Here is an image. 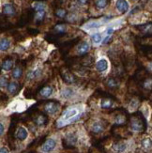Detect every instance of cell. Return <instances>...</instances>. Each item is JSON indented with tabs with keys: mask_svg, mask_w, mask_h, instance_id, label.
<instances>
[{
	"mask_svg": "<svg viewBox=\"0 0 152 153\" xmlns=\"http://www.w3.org/2000/svg\"><path fill=\"white\" fill-rule=\"evenodd\" d=\"M42 74V70L39 67H36L34 69L30 70L27 72L26 78H27L28 80H35V79H38L39 77H41Z\"/></svg>",
	"mask_w": 152,
	"mask_h": 153,
	"instance_id": "cell-8",
	"label": "cell"
},
{
	"mask_svg": "<svg viewBox=\"0 0 152 153\" xmlns=\"http://www.w3.org/2000/svg\"><path fill=\"white\" fill-rule=\"evenodd\" d=\"M19 89H20V85L18 82H16V81L9 82V85L7 86V90H8V92L10 95H15L19 91Z\"/></svg>",
	"mask_w": 152,
	"mask_h": 153,
	"instance_id": "cell-14",
	"label": "cell"
},
{
	"mask_svg": "<svg viewBox=\"0 0 152 153\" xmlns=\"http://www.w3.org/2000/svg\"><path fill=\"white\" fill-rule=\"evenodd\" d=\"M23 74H24V71L22 69V67H20V66H17L14 69L12 70V77L14 79H20L22 76H23Z\"/></svg>",
	"mask_w": 152,
	"mask_h": 153,
	"instance_id": "cell-25",
	"label": "cell"
},
{
	"mask_svg": "<svg viewBox=\"0 0 152 153\" xmlns=\"http://www.w3.org/2000/svg\"><path fill=\"white\" fill-rule=\"evenodd\" d=\"M105 85H106V86L110 89H116V88H118V86H119L120 82H119V80H118L117 78L110 77V78H108L106 80V81H105Z\"/></svg>",
	"mask_w": 152,
	"mask_h": 153,
	"instance_id": "cell-13",
	"label": "cell"
},
{
	"mask_svg": "<svg viewBox=\"0 0 152 153\" xmlns=\"http://www.w3.org/2000/svg\"><path fill=\"white\" fill-rule=\"evenodd\" d=\"M91 41L93 42L94 44L98 45L102 42V36L100 33H94V34L91 36Z\"/></svg>",
	"mask_w": 152,
	"mask_h": 153,
	"instance_id": "cell-27",
	"label": "cell"
},
{
	"mask_svg": "<svg viewBox=\"0 0 152 153\" xmlns=\"http://www.w3.org/2000/svg\"><path fill=\"white\" fill-rule=\"evenodd\" d=\"M4 131H5V127H4V124L0 122V136H1L4 134Z\"/></svg>",
	"mask_w": 152,
	"mask_h": 153,
	"instance_id": "cell-37",
	"label": "cell"
},
{
	"mask_svg": "<svg viewBox=\"0 0 152 153\" xmlns=\"http://www.w3.org/2000/svg\"><path fill=\"white\" fill-rule=\"evenodd\" d=\"M89 50H90V44L87 42H82L77 46V53H78V55H80V56L87 54Z\"/></svg>",
	"mask_w": 152,
	"mask_h": 153,
	"instance_id": "cell-11",
	"label": "cell"
},
{
	"mask_svg": "<svg viewBox=\"0 0 152 153\" xmlns=\"http://www.w3.org/2000/svg\"><path fill=\"white\" fill-rule=\"evenodd\" d=\"M2 11H3V13H4L5 15H8V16H13V15L16 14L15 7L13 6L12 4H10V3L4 4Z\"/></svg>",
	"mask_w": 152,
	"mask_h": 153,
	"instance_id": "cell-10",
	"label": "cell"
},
{
	"mask_svg": "<svg viewBox=\"0 0 152 153\" xmlns=\"http://www.w3.org/2000/svg\"><path fill=\"white\" fill-rule=\"evenodd\" d=\"M75 93L76 92H75L74 88H64L61 90L60 95H61L62 98H64L66 100H69V99L73 98L75 96Z\"/></svg>",
	"mask_w": 152,
	"mask_h": 153,
	"instance_id": "cell-12",
	"label": "cell"
},
{
	"mask_svg": "<svg viewBox=\"0 0 152 153\" xmlns=\"http://www.w3.org/2000/svg\"><path fill=\"white\" fill-rule=\"evenodd\" d=\"M84 107L82 105H74L65 110L60 118L56 122L57 127H63L65 125L71 124L78 120L84 115Z\"/></svg>",
	"mask_w": 152,
	"mask_h": 153,
	"instance_id": "cell-1",
	"label": "cell"
},
{
	"mask_svg": "<svg viewBox=\"0 0 152 153\" xmlns=\"http://www.w3.org/2000/svg\"><path fill=\"white\" fill-rule=\"evenodd\" d=\"M46 14V10H41V11H36V15H35V21L36 22H42L43 21V19Z\"/></svg>",
	"mask_w": 152,
	"mask_h": 153,
	"instance_id": "cell-33",
	"label": "cell"
},
{
	"mask_svg": "<svg viewBox=\"0 0 152 153\" xmlns=\"http://www.w3.org/2000/svg\"><path fill=\"white\" fill-rule=\"evenodd\" d=\"M55 31L58 34H63L66 31H67V25H63V24H60V25H56L55 26Z\"/></svg>",
	"mask_w": 152,
	"mask_h": 153,
	"instance_id": "cell-32",
	"label": "cell"
},
{
	"mask_svg": "<svg viewBox=\"0 0 152 153\" xmlns=\"http://www.w3.org/2000/svg\"><path fill=\"white\" fill-rule=\"evenodd\" d=\"M62 78L63 80L68 84H74L76 83V77L71 74V72L68 71H65L62 72Z\"/></svg>",
	"mask_w": 152,
	"mask_h": 153,
	"instance_id": "cell-16",
	"label": "cell"
},
{
	"mask_svg": "<svg viewBox=\"0 0 152 153\" xmlns=\"http://www.w3.org/2000/svg\"><path fill=\"white\" fill-rule=\"evenodd\" d=\"M0 153H10V152L8 148L2 147V148H0Z\"/></svg>",
	"mask_w": 152,
	"mask_h": 153,
	"instance_id": "cell-36",
	"label": "cell"
},
{
	"mask_svg": "<svg viewBox=\"0 0 152 153\" xmlns=\"http://www.w3.org/2000/svg\"><path fill=\"white\" fill-rule=\"evenodd\" d=\"M77 140H78L77 135L75 134H72V132L68 134L65 137V142L69 146H74L77 143Z\"/></svg>",
	"mask_w": 152,
	"mask_h": 153,
	"instance_id": "cell-19",
	"label": "cell"
},
{
	"mask_svg": "<svg viewBox=\"0 0 152 153\" xmlns=\"http://www.w3.org/2000/svg\"><path fill=\"white\" fill-rule=\"evenodd\" d=\"M12 109L15 110V111H18V112H21V111H24L25 108H26V105L24 102H14L12 103Z\"/></svg>",
	"mask_w": 152,
	"mask_h": 153,
	"instance_id": "cell-24",
	"label": "cell"
},
{
	"mask_svg": "<svg viewBox=\"0 0 152 153\" xmlns=\"http://www.w3.org/2000/svg\"><path fill=\"white\" fill-rule=\"evenodd\" d=\"M134 1H137V0H134Z\"/></svg>",
	"mask_w": 152,
	"mask_h": 153,
	"instance_id": "cell-39",
	"label": "cell"
},
{
	"mask_svg": "<svg viewBox=\"0 0 152 153\" xmlns=\"http://www.w3.org/2000/svg\"><path fill=\"white\" fill-rule=\"evenodd\" d=\"M126 122V117L122 114H117L115 117V123L117 125H122Z\"/></svg>",
	"mask_w": 152,
	"mask_h": 153,
	"instance_id": "cell-28",
	"label": "cell"
},
{
	"mask_svg": "<svg viewBox=\"0 0 152 153\" xmlns=\"http://www.w3.org/2000/svg\"><path fill=\"white\" fill-rule=\"evenodd\" d=\"M108 4V0H96L95 6L98 10H103Z\"/></svg>",
	"mask_w": 152,
	"mask_h": 153,
	"instance_id": "cell-29",
	"label": "cell"
},
{
	"mask_svg": "<svg viewBox=\"0 0 152 153\" xmlns=\"http://www.w3.org/2000/svg\"><path fill=\"white\" fill-rule=\"evenodd\" d=\"M140 102L138 101V99L134 98L131 100V102H130V105H129V109L130 111H135V109L138 108V106H139Z\"/></svg>",
	"mask_w": 152,
	"mask_h": 153,
	"instance_id": "cell-30",
	"label": "cell"
},
{
	"mask_svg": "<svg viewBox=\"0 0 152 153\" xmlns=\"http://www.w3.org/2000/svg\"><path fill=\"white\" fill-rule=\"evenodd\" d=\"M66 14H67V11H66L65 10H63V9H58V10H56V15L58 18H64L66 16Z\"/></svg>",
	"mask_w": 152,
	"mask_h": 153,
	"instance_id": "cell-35",
	"label": "cell"
},
{
	"mask_svg": "<svg viewBox=\"0 0 152 153\" xmlns=\"http://www.w3.org/2000/svg\"><path fill=\"white\" fill-rule=\"evenodd\" d=\"M109 68V62L106 58H101L96 62V70L99 72L106 71Z\"/></svg>",
	"mask_w": 152,
	"mask_h": 153,
	"instance_id": "cell-5",
	"label": "cell"
},
{
	"mask_svg": "<svg viewBox=\"0 0 152 153\" xmlns=\"http://www.w3.org/2000/svg\"><path fill=\"white\" fill-rule=\"evenodd\" d=\"M56 140L54 138H48L47 140H46L43 145L41 147L39 150L42 153H50L54 150L56 148Z\"/></svg>",
	"mask_w": 152,
	"mask_h": 153,
	"instance_id": "cell-3",
	"label": "cell"
},
{
	"mask_svg": "<svg viewBox=\"0 0 152 153\" xmlns=\"http://www.w3.org/2000/svg\"><path fill=\"white\" fill-rule=\"evenodd\" d=\"M102 23H103V21H98V20H95V21H90L85 25V28H87V29L98 28V27H100V26L102 25Z\"/></svg>",
	"mask_w": 152,
	"mask_h": 153,
	"instance_id": "cell-23",
	"label": "cell"
},
{
	"mask_svg": "<svg viewBox=\"0 0 152 153\" xmlns=\"http://www.w3.org/2000/svg\"><path fill=\"white\" fill-rule=\"evenodd\" d=\"M15 136L16 138L18 139V140L20 141H24L26 138H27L28 136V131L27 130H26L24 127H23V126H21V127H19L15 132Z\"/></svg>",
	"mask_w": 152,
	"mask_h": 153,
	"instance_id": "cell-9",
	"label": "cell"
},
{
	"mask_svg": "<svg viewBox=\"0 0 152 153\" xmlns=\"http://www.w3.org/2000/svg\"><path fill=\"white\" fill-rule=\"evenodd\" d=\"M141 146L143 149H145L146 151L150 150L151 149V139L150 138H145L141 141Z\"/></svg>",
	"mask_w": 152,
	"mask_h": 153,
	"instance_id": "cell-26",
	"label": "cell"
},
{
	"mask_svg": "<svg viewBox=\"0 0 152 153\" xmlns=\"http://www.w3.org/2000/svg\"><path fill=\"white\" fill-rule=\"evenodd\" d=\"M87 1H88V0H77V3L79 5H81V6H84V5H85L87 3Z\"/></svg>",
	"mask_w": 152,
	"mask_h": 153,
	"instance_id": "cell-38",
	"label": "cell"
},
{
	"mask_svg": "<svg viewBox=\"0 0 152 153\" xmlns=\"http://www.w3.org/2000/svg\"><path fill=\"white\" fill-rule=\"evenodd\" d=\"M114 101L111 99H108V98H105V99H102L101 101V107L102 109H110L114 106Z\"/></svg>",
	"mask_w": 152,
	"mask_h": 153,
	"instance_id": "cell-21",
	"label": "cell"
},
{
	"mask_svg": "<svg viewBox=\"0 0 152 153\" xmlns=\"http://www.w3.org/2000/svg\"><path fill=\"white\" fill-rule=\"evenodd\" d=\"M53 92H54V89H53L52 86L51 85H46L41 91H39V97L46 99V98H49L53 94Z\"/></svg>",
	"mask_w": 152,
	"mask_h": 153,
	"instance_id": "cell-18",
	"label": "cell"
},
{
	"mask_svg": "<svg viewBox=\"0 0 152 153\" xmlns=\"http://www.w3.org/2000/svg\"><path fill=\"white\" fill-rule=\"evenodd\" d=\"M10 46V42L9 39L7 38H2L0 39V52H5L9 50Z\"/></svg>",
	"mask_w": 152,
	"mask_h": 153,
	"instance_id": "cell-22",
	"label": "cell"
},
{
	"mask_svg": "<svg viewBox=\"0 0 152 153\" xmlns=\"http://www.w3.org/2000/svg\"><path fill=\"white\" fill-rule=\"evenodd\" d=\"M9 85V80L5 76H0V88H7V86Z\"/></svg>",
	"mask_w": 152,
	"mask_h": 153,
	"instance_id": "cell-34",
	"label": "cell"
},
{
	"mask_svg": "<svg viewBox=\"0 0 152 153\" xmlns=\"http://www.w3.org/2000/svg\"><path fill=\"white\" fill-rule=\"evenodd\" d=\"M13 66H14V61H13L12 58H7L3 62L1 63V69L4 71H10L12 70Z\"/></svg>",
	"mask_w": 152,
	"mask_h": 153,
	"instance_id": "cell-17",
	"label": "cell"
},
{
	"mask_svg": "<svg viewBox=\"0 0 152 153\" xmlns=\"http://www.w3.org/2000/svg\"><path fill=\"white\" fill-rule=\"evenodd\" d=\"M47 117H46L44 115L41 114V115H38L36 117V118L34 119V122L36 123V125L38 127H42V126H45L46 123H47Z\"/></svg>",
	"mask_w": 152,
	"mask_h": 153,
	"instance_id": "cell-20",
	"label": "cell"
},
{
	"mask_svg": "<svg viewBox=\"0 0 152 153\" xmlns=\"http://www.w3.org/2000/svg\"><path fill=\"white\" fill-rule=\"evenodd\" d=\"M116 8L120 13L127 12L130 9V5L127 0H116Z\"/></svg>",
	"mask_w": 152,
	"mask_h": 153,
	"instance_id": "cell-6",
	"label": "cell"
},
{
	"mask_svg": "<svg viewBox=\"0 0 152 153\" xmlns=\"http://www.w3.org/2000/svg\"><path fill=\"white\" fill-rule=\"evenodd\" d=\"M130 129L134 132H141L145 130L144 120L140 117H133L130 120Z\"/></svg>",
	"mask_w": 152,
	"mask_h": 153,
	"instance_id": "cell-2",
	"label": "cell"
},
{
	"mask_svg": "<svg viewBox=\"0 0 152 153\" xmlns=\"http://www.w3.org/2000/svg\"><path fill=\"white\" fill-rule=\"evenodd\" d=\"M90 129H91V131L93 132V134H102V132L104 131L105 126H104V124H103L102 121L97 120V121H95V122L92 123Z\"/></svg>",
	"mask_w": 152,
	"mask_h": 153,
	"instance_id": "cell-7",
	"label": "cell"
},
{
	"mask_svg": "<svg viewBox=\"0 0 152 153\" xmlns=\"http://www.w3.org/2000/svg\"><path fill=\"white\" fill-rule=\"evenodd\" d=\"M33 8H34L36 11L46 10V5L42 2H35L33 3Z\"/></svg>",
	"mask_w": 152,
	"mask_h": 153,
	"instance_id": "cell-31",
	"label": "cell"
},
{
	"mask_svg": "<svg viewBox=\"0 0 152 153\" xmlns=\"http://www.w3.org/2000/svg\"><path fill=\"white\" fill-rule=\"evenodd\" d=\"M112 149H113V150L116 153H123V152H125V150L127 149V144L125 142H122V141L116 142L113 145Z\"/></svg>",
	"mask_w": 152,
	"mask_h": 153,
	"instance_id": "cell-15",
	"label": "cell"
},
{
	"mask_svg": "<svg viewBox=\"0 0 152 153\" xmlns=\"http://www.w3.org/2000/svg\"><path fill=\"white\" fill-rule=\"evenodd\" d=\"M60 109V105L56 102H49L44 105L45 112L49 115H55Z\"/></svg>",
	"mask_w": 152,
	"mask_h": 153,
	"instance_id": "cell-4",
	"label": "cell"
}]
</instances>
